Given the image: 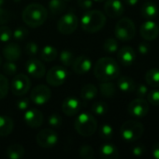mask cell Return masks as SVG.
<instances>
[{
    "mask_svg": "<svg viewBox=\"0 0 159 159\" xmlns=\"http://www.w3.org/2000/svg\"><path fill=\"white\" fill-rule=\"evenodd\" d=\"M11 91L15 96H22L26 94L31 87L29 77L24 74H18L14 76L11 82Z\"/></svg>",
    "mask_w": 159,
    "mask_h": 159,
    "instance_id": "9",
    "label": "cell"
},
{
    "mask_svg": "<svg viewBox=\"0 0 159 159\" xmlns=\"http://www.w3.org/2000/svg\"><path fill=\"white\" fill-rule=\"evenodd\" d=\"M17 69H18V67L14 63V61H7V62H5L3 64V72L7 75H14L17 72Z\"/></svg>",
    "mask_w": 159,
    "mask_h": 159,
    "instance_id": "39",
    "label": "cell"
},
{
    "mask_svg": "<svg viewBox=\"0 0 159 159\" xmlns=\"http://www.w3.org/2000/svg\"><path fill=\"white\" fill-rule=\"evenodd\" d=\"M80 157L84 159H93L95 157L94 148L90 145H82L79 151Z\"/></svg>",
    "mask_w": 159,
    "mask_h": 159,
    "instance_id": "36",
    "label": "cell"
},
{
    "mask_svg": "<svg viewBox=\"0 0 159 159\" xmlns=\"http://www.w3.org/2000/svg\"><path fill=\"white\" fill-rule=\"evenodd\" d=\"M141 35L147 41L155 40L159 34V26L157 23L152 20H148L141 26Z\"/></svg>",
    "mask_w": 159,
    "mask_h": 159,
    "instance_id": "15",
    "label": "cell"
},
{
    "mask_svg": "<svg viewBox=\"0 0 159 159\" xmlns=\"http://www.w3.org/2000/svg\"><path fill=\"white\" fill-rule=\"evenodd\" d=\"M36 141L42 148H52L58 143V135L52 129H44L37 134Z\"/></svg>",
    "mask_w": 159,
    "mask_h": 159,
    "instance_id": "10",
    "label": "cell"
},
{
    "mask_svg": "<svg viewBox=\"0 0 159 159\" xmlns=\"http://www.w3.org/2000/svg\"><path fill=\"white\" fill-rule=\"evenodd\" d=\"M99 135L103 140H111L113 136V129L109 124H104L99 129Z\"/></svg>",
    "mask_w": 159,
    "mask_h": 159,
    "instance_id": "35",
    "label": "cell"
},
{
    "mask_svg": "<svg viewBox=\"0 0 159 159\" xmlns=\"http://www.w3.org/2000/svg\"><path fill=\"white\" fill-rule=\"evenodd\" d=\"M99 90L102 96L111 98L115 95L116 93V88L113 83L111 81H104L99 85Z\"/></svg>",
    "mask_w": 159,
    "mask_h": 159,
    "instance_id": "29",
    "label": "cell"
},
{
    "mask_svg": "<svg viewBox=\"0 0 159 159\" xmlns=\"http://www.w3.org/2000/svg\"><path fill=\"white\" fill-rule=\"evenodd\" d=\"M52 96L51 89L45 85H38L31 90L30 100L37 105H43L47 103Z\"/></svg>",
    "mask_w": 159,
    "mask_h": 159,
    "instance_id": "11",
    "label": "cell"
},
{
    "mask_svg": "<svg viewBox=\"0 0 159 159\" xmlns=\"http://www.w3.org/2000/svg\"><path fill=\"white\" fill-rule=\"evenodd\" d=\"M65 1H66V2H67V1H70V0H65Z\"/></svg>",
    "mask_w": 159,
    "mask_h": 159,
    "instance_id": "54",
    "label": "cell"
},
{
    "mask_svg": "<svg viewBox=\"0 0 159 159\" xmlns=\"http://www.w3.org/2000/svg\"><path fill=\"white\" fill-rule=\"evenodd\" d=\"M144 133L143 125L136 120H129L125 122L120 129V134L123 140L128 143L136 142Z\"/></svg>",
    "mask_w": 159,
    "mask_h": 159,
    "instance_id": "5",
    "label": "cell"
},
{
    "mask_svg": "<svg viewBox=\"0 0 159 159\" xmlns=\"http://www.w3.org/2000/svg\"><path fill=\"white\" fill-rule=\"evenodd\" d=\"M8 92V80L7 78L0 74V100L4 99Z\"/></svg>",
    "mask_w": 159,
    "mask_h": 159,
    "instance_id": "37",
    "label": "cell"
},
{
    "mask_svg": "<svg viewBox=\"0 0 159 159\" xmlns=\"http://www.w3.org/2000/svg\"><path fill=\"white\" fill-rule=\"evenodd\" d=\"M75 130L82 137H90L95 134L97 129V122L96 118L89 113H82L78 115L74 122Z\"/></svg>",
    "mask_w": 159,
    "mask_h": 159,
    "instance_id": "4",
    "label": "cell"
},
{
    "mask_svg": "<svg viewBox=\"0 0 159 159\" xmlns=\"http://www.w3.org/2000/svg\"><path fill=\"white\" fill-rule=\"evenodd\" d=\"M48 123L52 128H59L62 125V117L58 114H52L48 118Z\"/></svg>",
    "mask_w": 159,
    "mask_h": 159,
    "instance_id": "42",
    "label": "cell"
},
{
    "mask_svg": "<svg viewBox=\"0 0 159 159\" xmlns=\"http://www.w3.org/2000/svg\"><path fill=\"white\" fill-rule=\"evenodd\" d=\"M24 148L21 144H11L7 149V157L10 159H20L24 157Z\"/></svg>",
    "mask_w": 159,
    "mask_h": 159,
    "instance_id": "27",
    "label": "cell"
},
{
    "mask_svg": "<svg viewBox=\"0 0 159 159\" xmlns=\"http://www.w3.org/2000/svg\"><path fill=\"white\" fill-rule=\"evenodd\" d=\"M94 75L97 79L101 82L112 81L120 75L119 64L113 58H100L94 66Z\"/></svg>",
    "mask_w": 159,
    "mask_h": 159,
    "instance_id": "1",
    "label": "cell"
},
{
    "mask_svg": "<svg viewBox=\"0 0 159 159\" xmlns=\"http://www.w3.org/2000/svg\"><path fill=\"white\" fill-rule=\"evenodd\" d=\"M24 51H25V53H26L28 56H30V57H35V56L37 55V53H38V51H39V49H38V45H37L36 42H33V41L28 42V43L26 44L25 48H24Z\"/></svg>",
    "mask_w": 159,
    "mask_h": 159,
    "instance_id": "38",
    "label": "cell"
},
{
    "mask_svg": "<svg viewBox=\"0 0 159 159\" xmlns=\"http://www.w3.org/2000/svg\"><path fill=\"white\" fill-rule=\"evenodd\" d=\"M97 95V88L94 84H86L81 90V97L83 101H92Z\"/></svg>",
    "mask_w": 159,
    "mask_h": 159,
    "instance_id": "26",
    "label": "cell"
},
{
    "mask_svg": "<svg viewBox=\"0 0 159 159\" xmlns=\"http://www.w3.org/2000/svg\"><path fill=\"white\" fill-rule=\"evenodd\" d=\"M29 105H30V100L28 98H22V99L18 100L17 102H16L17 108L19 110H21V111L27 110L28 107H29Z\"/></svg>",
    "mask_w": 159,
    "mask_h": 159,
    "instance_id": "43",
    "label": "cell"
},
{
    "mask_svg": "<svg viewBox=\"0 0 159 159\" xmlns=\"http://www.w3.org/2000/svg\"><path fill=\"white\" fill-rule=\"evenodd\" d=\"M9 20H10L9 12L7 11L6 9L2 8V7H0V25L8 22Z\"/></svg>",
    "mask_w": 159,
    "mask_h": 159,
    "instance_id": "45",
    "label": "cell"
},
{
    "mask_svg": "<svg viewBox=\"0 0 159 159\" xmlns=\"http://www.w3.org/2000/svg\"><path fill=\"white\" fill-rule=\"evenodd\" d=\"M128 114L135 117H144L149 113V102L144 98H137L127 107Z\"/></svg>",
    "mask_w": 159,
    "mask_h": 159,
    "instance_id": "12",
    "label": "cell"
},
{
    "mask_svg": "<svg viewBox=\"0 0 159 159\" xmlns=\"http://www.w3.org/2000/svg\"><path fill=\"white\" fill-rule=\"evenodd\" d=\"M117 86L119 89L125 93H131L136 89L135 81L128 76H122L117 81Z\"/></svg>",
    "mask_w": 159,
    "mask_h": 159,
    "instance_id": "23",
    "label": "cell"
},
{
    "mask_svg": "<svg viewBox=\"0 0 159 159\" xmlns=\"http://www.w3.org/2000/svg\"><path fill=\"white\" fill-rule=\"evenodd\" d=\"M106 24V16L99 10H86L82 16L81 25L84 32L94 34L100 31Z\"/></svg>",
    "mask_w": 159,
    "mask_h": 159,
    "instance_id": "3",
    "label": "cell"
},
{
    "mask_svg": "<svg viewBox=\"0 0 159 159\" xmlns=\"http://www.w3.org/2000/svg\"><path fill=\"white\" fill-rule=\"evenodd\" d=\"M12 37V31L7 26L0 27V41L1 42H8Z\"/></svg>",
    "mask_w": 159,
    "mask_h": 159,
    "instance_id": "40",
    "label": "cell"
},
{
    "mask_svg": "<svg viewBox=\"0 0 159 159\" xmlns=\"http://www.w3.org/2000/svg\"><path fill=\"white\" fill-rule=\"evenodd\" d=\"M114 34L116 38L123 42L132 40L136 34V26L134 21L129 18H122L115 25Z\"/></svg>",
    "mask_w": 159,
    "mask_h": 159,
    "instance_id": "6",
    "label": "cell"
},
{
    "mask_svg": "<svg viewBox=\"0 0 159 159\" xmlns=\"http://www.w3.org/2000/svg\"><path fill=\"white\" fill-rule=\"evenodd\" d=\"M14 129L13 120L7 116H0V137L9 135Z\"/></svg>",
    "mask_w": 159,
    "mask_h": 159,
    "instance_id": "22",
    "label": "cell"
},
{
    "mask_svg": "<svg viewBox=\"0 0 159 159\" xmlns=\"http://www.w3.org/2000/svg\"><path fill=\"white\" fill-rule=\"evenodd\" d=\"M103 48L108 53H114L118 49V42L115 38H108L103 44Z\"/></svg>",
    "mask_w": 159,
    "mask_h": 159,
    "instance_id": "34",
    "label": "cell"
},
{
    "mask_svg": "<svg viewBox=\"0 0 159 159\" xmlns=\"http://www.w3.org/2000/svg\"><path fill=\"white\" fill-rule=\"evenodd\" d=\"M21 53H22V50H21L20 46L14 42L8 43L3 48V55L7 61H15L19 60L21 57Z\"/></svg>",
    "mask_w": 159,
    "mask_h": 159,
    "instance_id": "20",
    "label": "cell"
},
{
    "mask_svg": "<svg viewBox=\"0 0 159 159\" xmlns=\"http://www.w3.org/2000/svg\"><path fill=\"white\" fill-rule=\"evenodd\" d=\"M74 55L70 50L65 49L62 50L60 55H59V60L61 61V63L65 66H71V64L74 61Z\"/></svg>",
    "mask_w": 159,
    "mask_h": 159,
    "instance_id": "32",
    "label": "cell"
},
{
    "mask_svg": "<svg viewBox=\"0 0 159 159\" xmlns=\"http://www.w3.org/2000/svg\"><path fill=\"white\" fill-rule=\"evenodd\" d=\"M118 61L119 62L124 65V66H129L131 64H133L135 59H136V53L135 50L129 47V46H126L123 47L122 48H120V50L118 51Z\"/></svg>",
    "mask_w": 159,
    "mask_h": 159,
    "instance_id": "19",
    "label": "cell"
},
{
    "mask_svg": "<svg viewBox=\"0 0 159 159\" xmlns=\"http://www.w3.org/2000/svg\"><path fill=\"white\" fill-rule=\"evenodd\" d=\"M68 73L65 67L53 66L46 74V81L52 87H59L65 83Z\"/></svg>",
    "mask_w": 159,
    "mask_h": 159,
    "instance_id": "7",
    "label": "cell"
},
{
    "mask_svg": "<svg viewBox=\"0 0 159 159\" xmlns=\"http://www.w3.org/2000/svg\"><path fill=\"white\" fill-rule=\"evenodd\" d=\"M135 90H136V95L138 96V98H144L145 96H147L149 92L148 88L144 84H140L138 87H136Z\"/></svg>",
    "mask_w": 159,
    "mask_h": 159,
    "instance_id": "44",
    "label": "cell"
},
{
    "mask_svg": "<svg viewBox=\"0 0 159 159\" xmlns=\"http://www.w3.org/2000/svg\"><path fill=\"white\" fill-rule=\"evenodd\" d=\"M95 2H98V3H100V2H104L105 0H94Z\"/></svg>",
    "mask_w": 159,
    "mask_h": 159,
    "instance_id": "52",
    "label": "cell"
},
{
    "mask_svg": "<svg viewBox=\"0 0 159 159\" xmlns=\"http://www.w3.org/2000/svg\"><path fill=\"white\" fill-rule=\"evenodd\" d=\"M100 157L103 159H116L119 157V151L112 143H105L100 147Z\"/></svg>",
    "mask_w": 159,
    "mask_h": 159,
    "instance_id": "21",
    "label": "cell"
},
{
    "mask_svg": "<svg viewBox=\"0 0 159 159\" xmlns=\"http://www.w3.org/2000/svg\"><path fill=\"white\" fill-rule=\"evenodd\" d=\"M5 3V0H0V7H2Z\"/></svg>",
    "mask_w": 159,
    "mask_h": 159,
    "instance_id": "51",
    "label": "cell"
},
{
    "mask_svg": "<svg viewBox=\"0 0 159 159\" xmlns=\"http://www.w3.org/2000/svg\"><path fill=\"white\" fill-rule=\"evenodd\" d=\"M138 49H139V52L142 54V55H146L149 51H150V46L149 44H147L146 42H142L139 45L138 47Z\"/></svg>",
    "mask_w": 159,
    "mask_h": 159,
    "instance_id": "48",
    "label": "cell"
},
{
    "mask_svg": "<svg viewBox=\"0 0 159 159\" xmlns=\"http://www.w3.org/2000/svg\"><path fill=\"white\" fill-rule=\"evenodd\" d=\"M157 12H158L157 7L153 2L144 3L143 6L142 7V10H141L142 16L146 20H152V19L156 18L157 15Z\"/></svg>",
    "mask_w": 159,
    "mask_h": 159,
    "instance_id": "24",
    "label": "cell"
},
{
    "mask_svg": "<svg viewBox=\"0 0 159 159\" xmlns=\"http://www.w3.org/2000/svg\"><path fill=\"white\" fill-rule=\"evenodd\" d=\"M78 23H79L78 17L74 13L69 12L65 14L58 20L57 29L59 33H61L62 34H70L77 29Z\"/></svg>",
    "mask_w": 159,
    "mask_h": 159,
    "instance_id": "8",
    "label": "cell"
},
{
    "mask_svg": "<svg viewBox=\"0 0 159 159\" xmlns=\"http://www.w3.org/2000/svg\"><path fill=\"white\" fill-rule=\"evenodd\" d=\"M47 15V10L42 5L33 3L25 7L22 11V17L23 22L26 25L32 28H36L45 22Z\"/></svg>",
    "mask_w": 159,
    "mask_h": 159,
    "instance_id": "2",
    "label": "cell"
},
{
    "mask_svg": "<svg viewBox=\"0 0 159 159\" xmlns=\"http://www.w3.org/2000/svg\"><path fill=\"white\" fill-rule=\"evenodd\" d=\"M82 108V102L75 97H67L63 101L62 111L66 116H73L78 115Z\"/></svg>",
    "mask_w": 159,
    "mask_h": 159,
    "instance_id": "16",
    "label": "cell"
},
{
    "mask_svg": "<svg viewBox=\"0 0 159 159\" xmlns=\"http://www.w3.org/2000/svg\"><path fill=\"white\" fill-rule=\"evenodd\" d=\"M152 155L155 158L159 159V142L154 144L152 148Z\"/></svg>",
    "mask_w": 159,
    "mask_h": 159,
    "instance_id": "49",
    "label": "cell"
},
{
    "mask_svg": "<svg viewBox=\"0 0 159 159\" xmlns=\"http://www.w3.org/2000/svg\"><path fill=\"white\" fill-rule=\"evenodd\" d=\"M67 7V3L65 0H50L49 2V9L52 14L57 15L65 11Z\"/></svg>",
    "mask_w": 159,
    "mask_h": 159,
    "instance_id": "30",
    "label": "cell"
},
{
    "mask_svg": "<svg viewBox=\"0 0 159 159\" xmlns=\"http://www.w3.org/2000/svg\"><path fill=\"white\" fill-rule=\"evenodd\" d=\"M125 2L128 5V6H135L138 4L139 0H125Z\"/></svg>",
    "mask_w": 159,
    "mask_h": 159,
    "instance_id": "50",
    "label": "cell"
},
{
    "mask_svg": "<svg viewBox=\"0 0 159 159\" xmlns=\"http://www.w3.org/2000/svg\"><path fill=\"white\" fill-rule=\"evenodd\" d=\"M25 70L34 78H42L46 74L45 65L37 59H29L25 63Z\"/></svg>",
    "mask_w": 159,
    "mask_h": 159,
    "instance_id": "14",
    "label": "cell"
},
{
    "mask_svg": "<svg viewBox=\"0 0 159 159\" xmlns=\"http://www.w3.org/2000/svg\"><path fill=\"white\" fill-rule=\"evenodd\" d=\"M39 54H40V58L46 62H51V61H54L58 55L56 48L52 46H50V45L43 47L41 48Z\"/></svg>",
    "mask_w": 159,
    "mask_h": 159,
    "instance_id": "25",
    "label": "cell"
},
{
    "mask_svg": "<svg viewBox=\"0 0 159 159\" xmlns=\"http://www.w3.org/2000/svg\"><path fill=\"white\" fill-rule=\"evenodd\" d=\"M104 11L110 18H118L125 12L124 4L121 0H107L104 5Z\"/></svg>",
    "mask_w": 159,
    "mask_h": 159,
    "instance_id": "18",
    "label": "cell"
},
{
    "mask_svg": "<svg viewBox=\"0 0 159 159\" xmlns=\"http://www.w3.org/2000/svg\"><path fill=\"white\" fill-rule=\"evenodd\" d=\"M146 83L153 88H159V69L152 68L145 74Z\"/></svg>",
    "mask_w": 159,
    "mask_h": 159,
    "instance_id": "28",
    "label": "cell"
},
{
    "mask_svg": "<svg viewBox=\"0 0 159 159\" xmlns=\"http://www.w3.org/2000/svg\"><path fill=\"white\" fill-rule=\"evenodd\" d=\"M1 63H2V58H1V56H0V66H1Z\"/></svg>",
    "mask_w": 159,
    "mask_h": 159,
    "instance_id": "53",
    "label": "cell"
},
{
    "mask_svg": "<svg viewBox=\"0 0 159 159\" xmlns=\"http://www.w3.org/2000/svg\"><path fill=\"white\" fill-rule=\"evenodd\" d=\"M147 102L151 103L152 105L158 106L159 105V90L154 89L148 92L147 94Z\"/></svg>",
    "mask_w": 159,
    "mask_h": 159,
    "instance_id": "41",
    "label": "cell"
},
{
    "mask_svg": "<svg viewBox=\"0 0 159 159\" xmlns=\"http://www.w3.org/2000/svg\"><path fill=\"white\" fill-rule=\"evenodd\" d=\"M72 70L78 75H84L88 73L92 68V61L86 55H80L74 59L73 63L71 64Z\"/></svg>",
    "mask_w": 159,
    "mask_h": 159,
    "instance_id": "17",
    "label": "cell"
},
{
    "mask_svg": "<svg viewBox=\"0 0 159 159\" xmlns=\"http://www.w3.org/2000/svg\"><path fill=\"white\" fill-rule=\"evenodd\" d=\"M108 110H109L108 104L102 101L96 102L95 103H93V105L91 107L92 113L97 116H104L108 113Z\"/></svg>",
    "mask_w": 159,
    "mask_h": 159,
    "instance_id": "31",
    "label": "cell"
},
{
    "mask_svg": "<svg viewBox=\"0 0 159 159\" xmlns=\"http://www.w3.org/2000/svg\"><path fill=\"white\" fill-rule=\"evenodd\" d=\"M79 7L83 10H89L93 7L94 0H77Z\"/></svg>",
    "mask_w": 159,
    "mask_h": 159,
    "instance_id": "46",
    "label": "cell"
},
{
    "mask_svg": "<svg viewBox=\"0 0 159 159\" xmlns=\"http://www.w3.org/2000/svg\"><path fill=\"white\" fill-rule=\"evenodd\" d=\"M144 153H145V147L142 144L136 145L132 149V154L136 157H141V156L144 155Z\"/></svg>",
    "mask_w": 159,
    "mask_h": 159,
    "instance_id": "47",
    "label": "cell"
},
{
    "mask_svg": "<svg viewBox=\"0 0 159 159\" xmlns=\"http://www.w3.org/2000/svg\"><path fill=\"white\" fill-rule=\"evenodd\" d=\"M43 120H44L43 114L36 108L27 109L23 115L24 123L28 127L33 128V129H37L40 127L43 124Z\"/></svg>",
    "mask_w": 159,
    "mask_h": 159,
    "instance_id": "13",
    "label": "cell"
},
{
    "mask_svg": "<svg viewBox=\"0 0 159 159\" xmlns=\"http://www.w3.org/2000/svg\"><path fill=\"white\" fill-rule=\"evenodd\" d=\"M28 34H29L28 30H27L25 27H22V26L17 27V28L12 32V37H13L16 41H22V40H25V39L27 38Z\"/></svg>",
    "mask_w": 159,
    "mask_h": 159,
    "instance_id": "33",
    "label": "cell"
}]
</instances>
